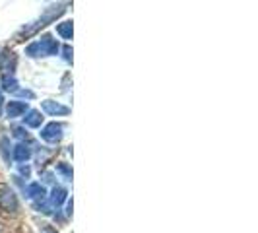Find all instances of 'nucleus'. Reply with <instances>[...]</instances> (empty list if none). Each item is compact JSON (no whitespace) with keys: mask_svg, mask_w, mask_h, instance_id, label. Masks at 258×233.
<instances>
[{"mask_svg":"<svg viewBox=\"0 0 258 233\" xmlns=\"http://www.w3.org/2000/svg\"><path fill=\"white\" fill-rule=\"evenodd\" d=\"M43 107V111L47 113V115H52V116H58V115H68L70 113V107H66V105L58 103V101H52V99H47V101H43L41 103Z\"/></svg>","mask_w":258,"mask_h":233,"instance_id":"obj_6","label":"nucleus"},{"mask_svg":"<svg viewBox=\"0 0 258 233\" xmlns=\"http://www.w3.org/2000/svg\"><path fill=\"white\" fill-rule=\"evenodd\" d=\"M45 233H54V231H52L51 227H47V229H45Z\"/></svg>","mask_w":258,"mask_h":233,"instance_id":"obj_20","label":"nucleus"},{"mask_svg":"<svg viewBox=\"0 0 258 233\" xmlns=\"http://www.w3.org/2000/svg\"><path fill=\"white\" fill-rule=\"evenodd\" d=\"M14 136L16 138H27V132L22 127H18V129H14Z\"/></svg>","mask_w":258,"mask_h":233,"instance_id":"obj_17","label":"nucleus"},{"mask_svg":"<svg viewBox=\"0 0 258 233\" xmlns=\"http://www.w3.org/2000/svg\"><path fill=\"white\" fill-rule=\"evenodd\" d=\"M18 196L10 189H2L0 191V208L6 212H18Z\"/></svg>","mask_w":258,"mask_h":233,"instance_id":"obj_5","label":"nucleus"},{"mask_svg":"<svg viewBox=\"0 0 258 233\" xmlns=\"http://www.w3.org/2000/svg\"><path fill=\"white\" fill-rule=\"evenodd\" d=\"M64 200H66V191L62 187H54L51 194V204L52 206H60Z\"/></svg>","mask_w":258,"mask_h":233,"instance_id":"obj_11","label":"nucleus"},{"mask_svg":"<svg viewBox=\"0 0 258 233\" xmlns=\"http://www.w3.org/2000/svg\"><path fill=\"white\" fill-rule=\"evenodd\" d=\"M8 138H2L0 140V148H2V155H4V159L6 161H10V150H8Z\"/></svg>","mask_w":258,"mask_h":233,"instance_id":"obj_14","label":"nucleus"},{"mask_svg":"<svg viewBox=\"0 0 258 233\" xmlns=\"http://www.w3.org/2000/svg\"><path fill=\"white\" fill-rule=\"evenodd\" d=\"M26 111H27V103H24V101H8V105H6V115H8V119H16V116L26 115Z\"/></svg>","mask_w":258,"mask_h":233,"instance_id":"obj_7","label":"nucleus"},{"mask_svg":"<svg viewBox=\"0 0 258 233\" xmlns=\"http://www.w3.org/2000/svg\"><path fill=\"white\" fill-rule=\"evenodd\" d=\"M24 123H26V127H29V129H39L41 123H43L41 111H27V115L24 116Z\"/></svg>","mask_w":258,"mask_h":233,"instance_id":"obj_8","label":"nucleus"},{"mask_svg":"<svg viewBox=\"0 0 258 233\" xmlns=\"http://www.w3.org/2000/svg\"><path fill=\"white\" fill-rule=\"evenodd\" d=\"M66 12V4H52V6H49L45 12L39 16L37 20H33L31 24H27V26H24L18 33H16V41L20 43V41H24V39H29L31 35H35V33H39V29H43V27H47L49 24H52V22H56V18H60L62 14Z\"/></svg>","mask_w":258,"mask_h":233,"instance_id":"obj_1","label":"nucleus"},{"mask_svg":"<svg viewBox=\"0 0 258 233\" xmlns=\"http://www.w3.org/2000/svg\"><path fill=\"white\" fill-rule=\"evenodd\" d=\"M43 194H45V189L39 183H33V185L27 187V196H31V198H37V196H43Z\"/></svg>","mask_w":258,"mask_h":233,"instance_id":"obj_13","label":"nucleus"},{"mask_svg":"<svg viewBox=\"0 0 258 233\" xmlns=\"http://www.w3.org/2000/svg\"><path fill=\"white\" fill-rule=\"evenodd\" d=\"M62 52H64V61H66V63H72V49H70V45H64Z\"/></svg>","mask_w":258,"mask_h":233,"instance_id":"obj_16","label":"nucleus"},{"mask_svg":"<svg viewBox=\"0 0 258 233\" xmlns=\"http://www.w3.org/2000/svg\"><path fill=\"white\" fill-rule=\"evenodd\" d=\"M12 155L16 161H22V163H24V161H27V159L31 157V150L27 148L26 144H18V146H14Z\"/></svg>","mask_w":258,"mask_h":233,"instance_id":"obj_9","label":"nucleus"},{"mask_svg":"<svg viewBox=\"0 0 258 233\" xmlns=\"http://www.w3.org/2000/svg\"><path fill=\"white\" fill-rule=\"evenodd\" d=\"M16 54L10 52L8 49L0 51V76H6V74H14L16 70Z\"/></svg>","mask_w":258,"mask_h":233,"instance_id":"obj_4","label":"nucleus"},{"mask_svg":"<svg viewBox=\"0 0 258 233\" xmlns=\"http://www.w3.org/2000/svg\"><path fill=\"white\" fill-rule=\"evenodd\" d=\"M2 103H4V99H2V91H0V115H2Z\"/></svg>","mask_w":258,"mask_h":233,"instance_id":"obj_19","label":"nucleus"},{"mask_svg":"<svg viewBox=\"0 0 258 233\" xmlns=\"http://www.w3.org/2000/svg\"><path fill=\"white\" fill-rule=\"evenodd\" d=\"M0 84H2V90L4 91H18V80H16L14 74L0 76Z\"/></svg>","mask_w":258,"mask_h":233,"instance_id":"obj_10","label":"nucleus"},{"mask_svg":"<svg viewBox=\"0 0 258 233\" xmlns=\"http://www.w3.org/2000/svg\"><path fill=\"white\" fill-rule=\"evenodd\" d=\"M72 29H74V26H72V20H68V22H62V24H58L56 26V31H58V35L62 39H72Z\"/></svg>","mask_w":258,"mask_h":233,"instance_id":"obj_12","label":"nucleus"},{"mask_svg":"<svg viewBox=\"0 0 258 233\" xmlns=\"http://www.w3.org/2000/svg\"><path fill=\"white\" fill-rule=\"evenodd\" d=\"M41 138L49 144H56L62 140V125L60 123H49L41 130Z\"/></svg>","mask_w":258,"mask_h":233,"instance_id":"obj_3","label":"nucleus"},{"mask_svg":"<svg viewBox=\"0 0 258 233\" xmlns=\"http://www.w3.org/2000/svg\"><path fill=\"white\" fill-rule=\"evenodd\" d=\"M58 49H60V45L56 39H52V35H41L39 41L31 43L27 47L26 54H29V56H52L58 52Z\"/></svg>","mask_w":258,"mask_h":233,"instance_id":"obj_2","label":"nucleus"},{"mask_svg":"<svg viewBox=\"0 0 258 233\" xmlns=\"http://www.w3.org/2000/svg\"><path fill=\"white\" fill-rule=\"evenodd\" d=\"M18 93H20L22 97H27V99H33V91H29V90H18Z\"/></svg>","mask_w":258,"mask_h":233,"instance_id":"obj_18","label":"nucleus"},{"mask_svg":"<svg viewBox=\"0 0 258 233\" xmlns=\"http://www.w3.org/2000/svg\"><path fill=\"white\" fill-rule=\"evenodd\" d=\"M56 171H58V173H62V175H64V179H70V177H72V169L68 167L66 163H58V165H56Z\"/></svg>","mask_w":258,"mask_h":233,"instance_id":"obj_15","label":"nucleus"}]
</instances>
